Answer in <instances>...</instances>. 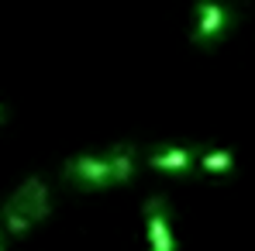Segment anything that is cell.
<instances>
[{
  "label": "cell",
  "instance_id": "cell-1",
  "mask_svg": "<svg viewBox=\"0 0 255 251\" xmlns=\"http://www.w3.org/2000/svg\"><path fill=\"white\" fill-rule=\"evenodd\" d=\"M69 179L80 182V186H111V182H125L134 172V152L128 145H118L111 152H100V155H80L73 159L69 166Z\"/></svg>",
  "mask_w": 255,
  "mask_h": 251
},
{
  "label": "cell",
  "instance_id": "cell-2",
  "mask_svg": "<svg viewBox=\"0 0 255 251\" xmlns=\"http://www.w3.org/2000/svg\"><path fill=\"white\" fill-rule=\"evenodd\" d=\"M48 210H52L48 186H45V179L31 175V179H24V182L14 189V196L3 203V227L21 238V234H28L35 224H42L45 217H48Z\"/></svg>",
  "mask_w": 255,
  "mask_h": 251
},
{
  "label": "cell",
  "instance_id": "cell-3",
  "mask_svg": "<svg viewBox=\"0 0 255 251\" xmlns=\"http://www.w3.org/2000/svg\"><path fill=\"white\" fill-rule=\"evenodd\" d=\"M228 28V7L221 0H200L193 14V38L197 42H214Z\"/></svg>",
  "mask_w": 255,
  "mask_h": 251
},
{
  "label": "cell",
  "instance_id": "cell-4",
  "mask_svg": "<svg viewBox=\"0 0 255 251\" xmlns=\"http://www.w3.org/2000/svg\"><path fill=\"white\" fill-rule=\"evenodd\" d=\"M145 220H148V245H152V251H176L172 227H169V210H166L162 200H148Z\"/></svg>",
  "mask_w": 255,
  "mask_h": 251
},
{
  "label": "cell",
  "instance_id": "cell-5",
  "mask_svg": "<svg viewBox=\"0 0 255 251\" xmlns=\"http://www.w3.org/2000/svg\"><path fill=\"white\" fill-rule=\"evenodd\" d=\"M193 162H197V155L190 148H162V152L148 155V166L159 168V172H186Z\"/></svg>",
  "mask_w": 255,
  "mask_h": 251
},
{
  "label": "cell",
  "instance_id": "cell-6",
  "mask_svg": "<svg viewBox=\"0 0 255 251\" xmlns=\"http://www.w3.org/2000/svg\"><path fill=\"white\" fill-rule=\"evenodd\" d=\"M231 166H235V155L231 152H204L200 155V168L204 172H214V175L231 172Z\"/></svg>",
  "mask_w": 255,
  "mask_h": 251
},
{
  "label": "cell",
  "instance_id": "cell-7",
  "mask_svg": "<svg viewBox=\"0 0 255 251\" xmlns=\"http://www.w3.org/2000/svg\"><path fill=\"white\" fill-rule=\"evenodd\" d=\"M0 251H3V234H0Z\"/></svg>",
  "mask_w": 255,
  "mask_h": 251
},
{
  "label": "cell",
  "instance_id": "cell-8",
  "mask_svg": "<svg viewBox=\"0 0 255 251\" xmlns=\"http://www.w3.org/2000/svg\"><path fill=\"white\" fill-rule=\"evenodd\" d=\"M0 121H3V107H0Z\"/></svg>",
  "mask_w": 255,
  "mask_h": 251
}]
</instances>
